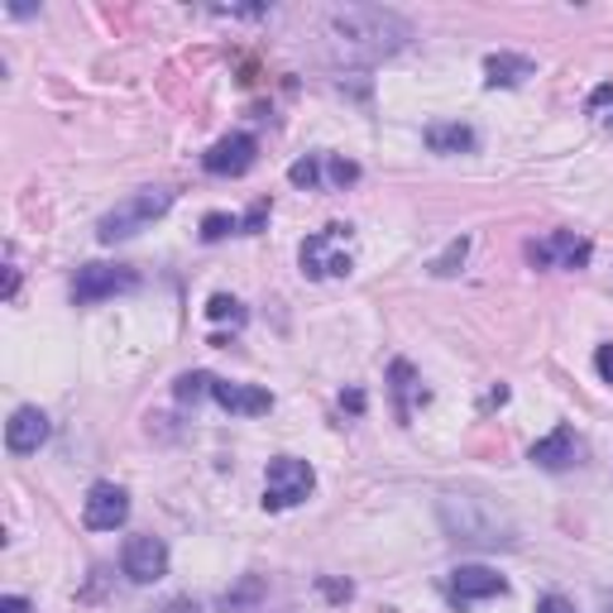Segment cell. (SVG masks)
<instances>
[{"label":"cell","mask_w":613,"mask_h":613,"mask_svg":"<svg viewBox=\"0 0 613 613\" xmlns=\"http://www.w3.org/2000/svg\"><path fill=\"white\" fill-rule=\"evenodd\" d=\"M407 39H413V20L384 6H335L321 14V43L341 67H374L407 49Z\"/></svg>","instance_id":"cell-1"},{"label":"cell","mask_w":613,"mask_h":613,"mask_svg":"<svg viewBox=\"0 0 613 613\" xmlns=\"http://www.w3.org/2000/svg\"><path fill=\"white\" fill-rule=\"evenodd\" d=\"M436 513H441L446 537H450V542H460V547L499 551V547H513L518 542L513 518H508L499 503L479 499V493H441Z\"/></svg>","instance_id":"cell-2"},{"label":"cell","mask_w":613,"mask_h":613,"mask_svg":"<svg viewBox=\"0 0 613 613\" xmlns=\"http://www.w3.org/2000/svg\"><path fill=\"white\" fill-rule=\"evenodd\" d=\"M168 207H173L168 187H139V193H129L125 201H115V207L101 216V221H96V240L101 245H121L129 236H139V230H149Z\"/></svg>","instance_id":"cell-3"},{"label":"cell","mask_w":613,"mask_h":613,"mask_svg":"<svg viewBox=\"0 0 613 613\" xmlns=\"http://www.w3.org/2000/svg\"><path fill=\"white\" fill-rule=\"evenodd\" d=\"M316 489V470L298 456H273L269 475H264V508L269 513H283V508H298L306 493Z\"/></svg>","instance_id":"cell-4"},{"label":"cell","mask_w":613,"mask_h":613,"mask_svg":"<svg viewBox=\"0 0 613 613\" xmlns=\"http://www.w3.org/2000/svg\"><path fill=\"white\" fill-rule=\"evenodd\" d=\"M341 240H350V226H326V230H316V236H306L302 240V250H298V259H302V273L306 279H350V269H355V259H350L345 250L335 254L331 245H341Z\"/></svg>","instance_id":"cell-5"},{"label":"cell","mask_w":613,"mask_h":613,"mask_svg":"<svg viewBox=\"0 0 613 613\" xmlns=\"http://www.w3.org/2000/svg\"><path fill=\"white\" fill-rule=\"evenodd\" d=\"M135 288H139V273L125 269V264H82L77 279H72V302L92 306V302H106L115 293H135Z\"/></svg>","instance_id":"cell-6"},{"label":"cell","mask_w":613,"mask_h":613,"mask_svg":"<svg viewBox=\"0 0 613 613\" xmlns=\"http://www.w3.org/2000/svg\"><path fill=\"white\" fill-rule=\"evenodd\" d=\"M528 259L537 269H590L594 245L585 236H575V230H551V236L528 245Z\"/></svg>","instance_id":"cell-7"},{"label":"cell","mask_w":613,"mask_h":613,"mask_svg":"<svg viewBox=\"0 0 613 613\" xmlns=\"http://www.w3.org/2000/svg\"><path fill=\"white\" fill-rule=\"evenodd\" d=\"M259 158V139L245 135V129H236V135L216 139L207 154H201V168L211 173V178H240V173H250Z\"/></svg>","instance_id":"cell-8"},{"label":"cell","mask_w":613,"mask_h":613,"mask_svg":"<svg viewBox=\"0 0 613 613\" xmlns=\"http://www.w3.org/2000/svg\"><path fill=\"white\" fill-rule=\"evenodd\" d=\"M493 594H508V580L489 565H456L446 580V600L456 609H470L479 600H493Z\"/></svg>","instance_id":"cell-9"},{"label":"cell","mask_w":613,"mask_h":613,"mask_svg":"<svg viewBox=\"0 0 613 613\" xmlns=\"http://www.w3.org/2000/svg\"><path fill=\"white\" fill-rule=\"evenodd\" d=\"M125 518H129V493H125L121 485L101 479V485L86 489V499H82V522H86L92 532H115Z\"/></svg>","instance_id":"cell-10"},{"label":"cell","mask_w":613,"mask_h":613,"mask_svg":"<svg viewBox=\"0 0 613 613\" xmlns=\"http://www.w3.org/2000/svg\"><path fill=\"white\" fill-rule=\"evenodd\" d=\"M121 571L135 580V585H154V580L168 575V547L164 537H129L121 551Z\"/></svg>","instance_id":"cell-11"},{"label":"cell","mask_w":613,"mask_h":613,"mask_svg":"<svg viewBox=\"0 0 613 613\" xmlns=\"http://www.w3.org/2000/svg\"><path fill=\"white\" fill-rule=\"evenodd\" d=\"M211 403L226 407L230 417H264L273 407V393L269 388H254V384H230V378H216L211 384Z\"/></svg>","instance_id":"cell-12"},{"label":"cell","mask_w":613,"mask_h":613,"mask_svg":"<svg viewBox=\"0 0 613 613\" xmlns=\"http://www.w3.org/2000/svg\"><path fill=\"white\" fill-rule=\"evenodd\" d=\"M49 436H53V427L39 407H14V417L6 422V450L10 456H34Z\"/></svg>","instance_id":"cell-13"},{"label":"cell","mask_w":613,"mask_h":613,"mask_svg":"<svg viewBox=\"0 0 613 613\" xmlns=\"http://www.w3.org/2000/svg\"><path fill=\"white\" fill-rule=\"evenodd\" d=\"M580 456H585V446H580V436L571 427H557L551 436H542V441L532 446V465H537V470H551V475L575 470Z\"/></svg>","instance_id":"cell-14"},{"label":"cell","mask_w":613,"mask_h":613,"mask_svg":"<svg viewBox=\"0 0 613 613\" xmlns=\"http://www.w3.org/2000/svg\"><path fill=\"white\" fill-rule=\"evenodd\" d=\"M388 393H393V413H398V422H413V403H427V388H422V378L407 360L388 364Z\"/></svg>","instance_id":"cell-15"},{"label":"cell","mask_w":613,"mask_h":613,"mask_svg":"<svg viewBox=\"0 0 613 613\" xmlns=\"http://www.w3.org/2000/svg\"><path fill=\"white\" fill-rule=\"evenodd\" d=\"M532 72H537V63H532V58H522V53H489L485 58V86H489V92L528 82Z\"/></svg>","instance_id":"cell-16"},{"label":"cell","mask_w":613,"mask_h":613,"mask_svg":"<svg viewBox=\"0 0 613 613\" xmlns=\"http://www.w3.org/2000/svg\"><path fill=\"white\" fill-rule=\"evenodd\" d=\"M427 149L432 154H475L479 149V135L470 125H460V121H436V125H427Z\"/></svg>","instance_id":"cell-17"},{"label":"cell","mask_w":613,"mask_h":613,"mask_svg":"<svg viewBox=\"0 0 613 613\" xmlns=\"http://www.w3.org/2000/svg\"><path fill=\"white\" fill-rule=\"evenodd\" d=\"M264 594H269L264 575H245L236 590L221 594V613H250V609H259V600H264Z\"/></svg>","instance_id":"cell-18"},{"label":"cell","mask_w":613,"mask_h":613,"mask_svg":"<svg viewBox=\"0 0 613 613\" xmlns=\"http://www.w3.org/2000/svg\"><path fill=\"white\" fill-rule=\"evenodd\" d=\"M288 183H293V187H306V193L326 187V154H306V158H298V164L288 168Z\"/></svg>","instance_id":"cell-19"},{"label":"cell","mask_w":613,"mask_h":613,"mask_svg":"<svg viewBox=\"0 0 613 613\" xmlns=\"http://www.w3.org/2000/svg\"><path fill=\"white\" fill-rule=\"evenodd\" d=\"M211 384H216V374L193 370V374H183L178 384H173V393H178V403H197V398H211Z\"/></svg>","instance_id":"cell-20"},{"label":"cell","mask_w":613,"mask_h":613,"mask_svg":"<svg viewBox=\"0 0 613 613\" xmlns=\"http://www.w3.org/2000/svg\"><path fill=\"white\" fill-rule=\"evenodd\" d=\"M207 321H230V326H245V321H250V312H245V306L230 298V293H216L211 302H207Z\"/></svg>","instance_id":"cell-21"},{"label":"cell","mask_w":613,"mask_h":613,"mask_svg":"<svg viewBox=\"0 0 613 613\" xmlns=\"http://www.w3.org/2000/svg\"><path fill=\"white\" fill-rule=\"evenodd\" d=\"M360 183V164L355 158H341V154H326V187H355Z\"/></svg>","instance_id":"cell-22"},{"label":"cell","mask_w":613,"mask_h":613,"mask_svg":"<svg viewBox=\"0 0 613 613\" xmlns=\"http://www.w3.org/2000/svg\"><path fill=\"white\" fill-rule=\"evenodd\" d=\"M236 230H240V216H230V211H207V216H201V240H207V245L236 236Z\"/></svg>","instance_id":"cell-23"},{"label":"cell","mask_w":613,"mask_h":613,"mask_svg":"<svg viewBox=\"0 0 613 613\" xmlns=\"http://www.w3.org/2000/svg\"><path fill=\"white\" fill-rule=\"evenodd\" d=\"M465 254H470V240H450L446 245V254L441 259H432V273H436V279H450V273H460V264H465Z\"/></svg>","instance_id":"cell-24"},{"label":"cell","mask_w":613,"mask_h":613,"mask_svg":"<svg viewBox=\"0 0 613 613\" xmlns=\"http://www.w3.org/2000/svg\"><path fill=\"white\" fill-rule=\"evenodd\" d=\"M269 211H273V201H269V197H259L254 207L240 216V236H259V230L269 226Z\"/></svg>","instance_id":"cell-25"},{"label":"cell","mask_w":613,"mask_h":613,"mask_svg":"<svg viewBox=\"0 0 613 613\" xmlns=\"http://www.w3.org/2000/svg\"><path fill=\"white\" fill-rule=\"evenodd\" d=\"M594 374H600L604 384H613V341H604L600 350H594Z\"/></svg>","instance_id":"cell-26"},{"label":"cell","mask_w":613,"mask_h":613,"mask_svg":"<svg viewBox=\"0 0 613 613\" xmlns=\"http://www.w3.org/2000/svg\"><path fill=\"white\" fill-rule=\"evenodd\" d=\"M537 613H575V604L561 600V594H542V600H537Z\"/></svg>","instance_id":"cell-27"},{"label":"cell","mask_w":613,"mask_h":613,"mask_svg":"<svg viewBox=\"0 0 613 613\" xmlns=\"http://www.w3.org/2000/svg\"><path fill=\"white\" fill-rule=\"evenodd\" d=\"M604 106H613V82H600V86H594V92H590V111L600 115Z\"/></svg>","instance_id":"cell-28"},{"label":"cell","mask_w":613,"mask_h":613,"mask_svg":"<svg viewBox=\"0 0 613 613\" xmlns=\"http://www.w3.org/2000/svg\"><path fill=\"white\" fill-rule=\"evenodd\" d=\"M20 293V264H14V250H10V269H6V298Z\"/></svg>","instance_id":"cell-29"},{"label":"cell","mask_w":613,"mask_h":613,"mask_svg":"<svg viewBox=\"0 0 613 613\" xmlns=\"http://www.w3.org/2000/svg\"><path fill=\"white\" fill-rule=\"evenodd\" d=\"M0 613H34V609H29V600H20V594H6V600H0Z\"/></svg>","instance_id":"cell-30"},{"label":"cell","mask_w":613,"mask_h":613,"mask_svg":"<svg viewBox=\"0 0 613 613\" xmlns=\"http://www.w3.org/2000/svg\"><path fill=\"white\" fill-rule=\"evenodd\" d=\"M341 407H350V413H364V393H360V388H350L345 398H341Z\"/></svg>","instance_id":"cell-31"},{"label":"cell","mask_w":613,"mask_h":613,"mask_svg":"<svg viewBox=\"0 0 613 613\" xmlns=\"http://www.w3.org/2000/svg\"><path fill=\"white\" fill-rule=\"evenodd\" d=\"M164 613H197V604H193V600H173Z\"/></svg>","instance_id":"cell-32"},{"label":"cell","mask_w":613,"mask_h":613,"mask_svg":"<svg viewBox=\"0 0 613 613\" xmlns=\"http://www.w3.org/2000/svg\"><path fill=\"white\" fill-rule=\"evenodd\" d=\"M609 125H613V115H609Z\"/></svg>","instance_id":"cell-33"}]
</instances>
